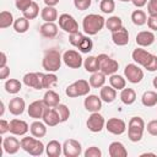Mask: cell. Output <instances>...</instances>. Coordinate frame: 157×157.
Wrapping results in <instances>:
<instances>
[{"mask_svg": "<svg viewBox=\"0 0 157 157\" xmlns=\"http://www.w3.org/2000/svg\"><path fill=\"white\" fill-rule=\"evenodd\" d=\"M104 26H105L104 17L101 15H97V13H90V15L85 16L83 21H82V28H83L85 33H87L88 36L97 34L101 29H103Z\"/></svg>", "mask_w": 157, "mask_h": 157, "instance_id": "6da1fadb", "label": "cell"}, {"mask_svg": "<svg viewBox=\"0 0 157 157\" xmlns=\"http://www.w3.org/2000/svg\"><path fill=\"white\" fill-rule=\"evenodd\" d=\"M61 60H63V56L59 50L49 49L44 53V56L42 60V66L48 72H55L61 67Z\"/></svg>", "mask_w": 157, "mask_h": 157, "instance_id": "7a4b0ae2", "label": "cell"}, {"mask_svg": "<svg viewBox=\"0 0 157 157\" xmlns=\"http://www.w3.org/2000/svg\"><path fill=\"white\" fill-rule=\"evenodd\" d=\"M145 121L140 117H132L128 124V137L132 142H139L144 136L145 130Z\"/></svg>", "mask_w": 157, "mask_h": 157, "instance_id": "3957f363", "label": "cell"}, {"mask_svg": "<svg viewBox=\"0 0 157 157\" xmlns=\"http://www.w3.org/2000/svg\"><path fill=\"white\" fill-rule=\"evenodd\" d=\"M21 148L32 156H40L45 147L39 139L34 136H25L21 139Z\"/></svg>", "mask_w": 157, "mask_h": 157, "instance_id": "277c9868", "label": "cell"}, {"mask_svg": "<svg viewBox=\"0 0 157 157\" xmlns=\"http://www.w3.org/2000/svg\"><path fill=\"white\" fill-rule=\"evenodd\" d=\"M98 59V64H99V71H102L104 75H113L118 71L119 69V63L114 59H112L108 54H99L97 55Z\"/></svg>", "mask_w": 157, "mask_h": 157, "instance_id": "5b68a950", "label": "cell"}, {"mask_svg": "<svg viewBox=\"0 0 157 157\" xmlns=\"http://www.w3.org/2000/svg\"><path fill=\"white\" fill-rule=\"evenodd\" d=\"M63 61L70 69H80L83 65L81 54L74 49H69L63 54Z\"/></svg>", "mask_w": 157, "mask_h": 157, "instance_id": "8992f818", "label": "cell"}, {"mask_svg": "<svg viewBox=\"0 0 157 157\" xmlns=\"http://www.w3.org/2000/svg\"><path fill=\"white\" fill-rule=\"evenodd\" d=\"M124 76L130 83H139L144 78V71L137 64H128L124 69Z\"/></svg>", "mask_w": 157, "mask_h": 157, "instance_id": "52a82bcc", "label": "cell"}, {"mask_svg": "<svg viewBox=\"0 0 157 157\" xmlns=\"http://www.w3.org/2000/svg\"><path fill=\"white\" fill-rule=\"evenodd\" d=\"M82 152L81 144L75 139H67L63 144V153L65 157H78Z\"/></svg>", "mask_w": 157, "mask_h": 157, "instance_id": "ba28073f", "label": "cell"}, {"mask_svg": "<svg viewBox=\"0 0 157 157\" xmlns=\"http://www.w3.org/2000/svg\"><path fill=\"white\" fill-rule=\"evenodd\" d=\"M86 125H87V128H88L90 131H92V132H99L105 126L104 117L102 114H99L98 112H94V113H92L88 117V119L86 121Z\"/></svg>", "mask_w": 157, "mask_h": 157, "instance_id": "9c48e42d", "label": "cell"}, {"mask_svg": "<svg viewBox=\"0 0 157 157\" xmlns=\"http://www.w3.org/2000/svg\"><path fill=\"white\" fill-rule=\"evenodd\" d=\"M59 27L64 29L65 32H67L69 34L78 31V23L69 13H61L59 16Z\"/></svg>", "mask_w": 157, "mask_h": 157, "instance_id": "30bf717a", "label": "cell"}, {"mask_svg": "<svg viewBox=\"0 0 157 157\" xmlns=\"http://www.w3.org/2000/svg\"><path fill=\"white\" fill-rule=\"evenodd\" d=\"M153 55H155V54H151L150 52L142 49V47H139V48L134 49V52H132V54H131L132 60H134L137 65L144 66V69L150 64V61L152 60Z\"/></svg>", "mask_w": 157, "mask_h": 157, "instance_id": "8fae6325", "label": "cell"}, {"mask_svg": "<svg viewBox=\"0 0 157 157\" xmlns=\"http://www.w3.org/2000/svg\"><path fill=\"white\" fill-rule=\"evenodd\" d=\"M23 83L34 90L43 88V74L42 72H27L23 76Z\"/></svg>", "mask_w": 157, "mask_h": 157, "instance_id": "7c38bea8", "label": "cell"}, {"mask_svg": "<svg viewBox=\"0 0 157 157\" xmlns=\"http://www.w3.org/2000/svg\"><path fill=\"white\" fill-rule=\"evenodd\" d=\"M105 129L113 135H121L126 130V124L120 118H110L105 123Z\"/></svg>", "mask_w": 157, "mask_h": 157, "instance_id": "4fadbf2b", "label": "cell"}, {"mask_svg": "<svg viewBox=\"0 0 157 157\" xmlns=\"http://www.w3.org/2000/svg\"><path fill=\"white\" fill-rule=\"evenodd\" d=\"M47 108H48V107L44 104L43 99H42V101H34V102H32V103L28 105L27 112H28V115H29L32 119L39 120L40 118H43V114H44V112H45Z\"/></svg>", "mask_w": 157, "mask_h": 157, "instance_id": "5bb4252c", "label": "cell"}, {"mask_svg": "<svg viewBox=\"0 0 157 157\" xmlns=\"http://www.w3.org/2000/svg\"><path fill=\"white\" fill-rule=\"evenodd\" d=\"M29 126L25 120L21 119H12L10 120V132L15 136H23L28 132Z\"/></svg>", "mask_w": 157, "mask_h": 157, "instance_id": "9a60e30c", "label": "cell"}, {"mask_svg": "<svg viewBox=\"0 0 157 157\" xmlns=\"http://www.w3.org/2000/svg\"><path fill=\"white\" fill-rule=\"evenodd\" d=\"M20 147H21V141L17 137H15V135L9 136V137H5L2 140V148L9 155L17 153L18 150H20Z\"/></svg>", "mask_w": 157, "mask_h": 157, "instance_id": "2e32d148", "label": "cell"}, {"mask_svg": "<svg viewBox=\"0 0 157 157\" xmlns=\"http://www.w3.org/2000/svg\"><path fill=\"white\" fill-rule=\"evenodd\" d=\"M102 99L101 97L96 96V94H87V97L83 101V105L86 108V110L94 113V112H99L102 108Z\"/></svg>", "mask_w": 157, "mask_h": 157, "instance_id": "e0dca14e", "label": "cell"}, {"mask_svg": "<svg viewBox=\"0 0 157 157\" xmlns=\"http://www.w3.org/2000/svg\"><path fill=\"white\" fill-rule=\"evenodd\" d=\"M112 40L118 47H124L129 43V32L125 27L119 28L115 32H112Z\"/></svg>", "mask_w": 157, "mask_h": 157, "instance_id": "ac0fdd59", "label": "cell"}, {"mask_svg": "<svg viewBox=\"0 0 157 157\" xmlns=\"http://www.w3.org/2000/svg\"><path fill=\"white\" fill-rule=\"evenodd\" d=\"M42 119L47 124V126H56L59 123H61L60 115H59L56 108H47Z\"/></svg>", "mask_w": 157, "mask_h": 157, "instance_id": "d6986e66", "label": "cell"}, {"mask_svg": "<svg viewBox=\"0 0 157 157\" xmlns=\"http://www.w3.org/2000/svg\"><path fill=\"white\" fill-rule=\"evenodd\" d=\"M155 34L151 31H141L136 34V44L139 47H150L155 42Z\"/></svg>", "mask_w": 157, "mask_h": 157, "instance_id": "ffe728a7", "label": "cell"}, {"mask_svg": "<svg viewBox=\"0 0 157 157\" xmlns=\"http://www.w3.org/2000/svg\"><path fill=\"white\" fill-rule=\"evenodd\" d=\"M26 103L21 97H13L9 102V110L12 115H21L25 112Z\"/></svg>", "mask_w": 157, "mask_h": 157, "instance_id": "44dd1931", "label": "cell"}, {"mask_svg": "<svg viewBox=\"0 0 157 157\" xmlns=\"http://www.w3.org/2000/svg\"><path fill=\"white\" fill-rule=\"evenodd\" d=\"M29 131H31V135L37 137V139H40V137H44L45 134H47V124L43 121H39V120H34L31 125H29Z\"/></svg>", "mask_w": 157, "mask_h": 157, "instance_id": "7402d4cb", "label": "cell"}, {"mask_svg": "<svg viewBox=\"0 0 157 157\" xmlns=\"http://www.w3.org/2000/svg\"><path fill=\"white\" fill-rule=\"evenodd\" d=\"M108 152H109L110 157H126L128 156V151H126L125 146L119 141H113L109 145Z\"/></svg>", "mask_w": 157, "mask_h": 157, "instance_id": "603a6c76", "label": "cell"}, {"mask_svg": "<svg viewBox=\"0 0 157 157\" xmlns=\"http://www.w3.org/2000/svg\"><path fill=\"white\" fill-rule=\"evenodd\" d=\"M45 153L49 157H59L63 153V145L58 140H50L45 146Z\"/></svg>", "mask_w": 157, "mask_h": 157, "instance_id": "cb8c5ba5", "label": "cell"}, {"mask_svg": "<svg viewBox=\"0 0 157 157\" xmlns=\"http://www.w3.org/2000/svg\"><path fill=\"white\" fill-rule=\"evenodd\" d=\"M39 32H40L42 37L50 39V38H54L58 34V26L54 22H45L40 26Z\"/></svg>", "mask_w": 157, "mask_h": 157, "instance_id": "d4e9b609", "label": "cell"}, {"mask_svg": "<svg viewBox=\"0 0 157 157\" xmlns=\"http://www.w3.org/2000/svg\"><path fill=\"white\" fill-rule=\"evenodd\" d=\"M43 102H44V104H45L48 108H55V107L60 103V97H59V94H58L55 91L48 90V91L44 93Z\"/></svg>", "mask_w": 157, "mask_h": 157, "instance_id": "484cf974", "label": "cell"}, {"mask_svg": "<svg viewBox=\"0 0 157 157\" xmlns=\"http://www.w3.org/2000/svg\"><path fill=\"white\" fill-rule=\"evenodd\" d=\"M99 97H101V99L103 102L112 103L117 98V90L113 88L112 86H103V87H101Z\"/></svg>", "mask_w": 157, "mask_h": 157, "instance_id": "4316f807", "label": "cell"}, {"mask_svg": "<svg viewBox=\"0 0 157 157\" xmlns=\"http://www.w3.org/2000/svg\"><path fill=\"white\" fill-rule=\"evenodd\" d=\"M40 17L44 22H55L58 20V11L54 6H45L40 11Z\"/></svg>", "mask_w": 157, "mask_h": 157, "instance_id": "83f0119b", "label": "cell"}, {"mask_svg": "<svg viewBox=\"0 0 157 157\" xmlns=\"http://www.w3.org/2000/svg\"><path fill=\"white\" fill-rule=\"evenodd\" d=\"M105 76L102 71H96V72H92V75L90 76L88 78V82L91 85V87L93 88H101L104 86L105 83Z\"/></svg>", "mask_w": 157, "mask_h": 157, "instance_id": "f1b7e54d", "label": "cell"}, {"mask_svg": "<svg viewBox=\"0 0 157 157\" xmlns=\"http://www.w3.org/2000/svg\"><path fill=\"white\" fill-rule=\"evenodd\" d=\"M120 101L126 105L132 104L136 101V92L132 88H129V87L123 88L121 92H120Z\"/></svg>", "mask_w": 157, "mask_h": 157, "instance_id": "f546056e", "label": "cell"}, {"mask_svg": "<svg viewBox=\"0 0 157 157\" xmlns=\"http://www.w3.org/2000/svg\"><path fill=\"white\" fill-rule=\"evenodd\" d=\"M141 103L147 108L157 105V92H155V91L144 92V94L141 97Z\"/></svg>", "mask_w": 157, "mask_h": 157, "instance_id": "4dcf8cb0", "label": "cell"}, {"mask_svg": "<svg viewBox=\"0 0 157 157\" xmlns=\"http://www.w3.org/2000/svg\"><path fill=\"white\" fill-rule=\"evenodd\" d=\"M4 87H5V91H6L7 93H10V94H16V93H18V92L21 91L22 83H21L20 80H17V78H9V80L5 82Z\"/></svg>", "mask_w": 157, "mask_h": 157, "instance_id": "1f68e13d", "label": "cell"}, {"mask_svg": "<svg viewBox=\"0 0 157 157\" xmlns=\"http://www.w3.org/2000/svg\"><path fill=\"white\" fill-rule=\"evenodd\" d=\"M12 26H13V29L17 33H26L28 31V28H29V20L26 18L25 16L18 17V18L15 20Z\"/></svg>", "mask_w": 157, "mask_h": 157, "instance_id": "d6a6232c", "label": "cell"}, {"mask_svg": "<svg viewBox=\"0 0 157 157\" xmlns=\"http://www.w3.org/2000/svg\"><path fill=\"white\" fill-rule=\"evenodd\" d=\"M83 66H85V70L87 72H96V71H99V64H98V59L97 56H93V55H90L88 58L85 59L83 61Z\"/></svg>", "mask_w": 157, "mask_h": 157, "instance_id": "836d02e7", "label": "cell"}, {"mask_svg": "<svg viewBox=\"0 0 157 157\" xmlns=\"http://www.w3.org/2000/svg\"><path fill=\"white\" fill-rule=\"evenodd\" d=\"M74 85H75V87H76V91H77V94H78V97H81V96H87L88 93H90V91H91V85H90V82L88 81H86V80H77V81H75L74 82Z\"/></svg>", "mask_w": 157, "mask_h": 157, "instance_id": "e575fe53", "label": "cell"}, {"mask_svg": "<svg viewBox=\"0 0 157 157\" xmlns=\"http://www.w3.org/2000/svg\"><path fill=\"white\" fill-rule=\"evenodd\" d=\"M109 83H110V86H112L113 88L121 91V90L125 88V86H126V80H125L121 75L113 74V75H110V77H109Z\"/></svg>", "mask_w": 157, "mask_h": 157, "instance_id": "d590c367", "label": "cell"}, {"mask_svg": "<svg viewBox=\"0 0 157 157\" xmlns=\"http://www.w3.org/2000/svg\"><path fill=\"white\" fill-rule=\"evenodd\" d=\"M131 21L135 26H144L147 22V16L146 12L142 10H135L131 13Z\"/></svg>", "mask_w": 157, "mask_h": 157, "instance_id": "8d00e7d4", "label": "cell"}, {"mask_svg": "<svg viewBox=\"0 0 157 157\" xmlns=\"http://www.w3.org/2000/svg\"><path fill=\"white\" fill-rule=\"evenodd\" d=\"M13 22H15V20H13V16L10 11L4 10L0 12V28H2V29L7 28L11 25H13Z\"/></svg>", "mask_w": 157, "mask_h": 157, "instance_id": "74e56055", "label": "cell"}, {"mask_svg": "<svg viewBox=\"0 0 157 157\" xmlns=\"http://www.w3.org/2000/svg\"><path fill=\"white\" fill-rule=\"evenodd\" d=\"M105 27L110 31V32H115L119 28L123 27V21L119 16H112L108 20H105Z\"/></svg>", "mask_w": 157, "mask_h": 157, "instance_id": "f35d334b", "label": "cell"}, {"mask_svg": "<svg viewBox=\"0 0 157 157\" xmlns=\"http://www.w3.org/2000/svg\"><path fill=\"white\" fill-rule=\"evenodd\" d=\"M22 13H23V16H25L26 18H28V20H34V18L39 15V6H38V4H37L36 1H32V4H31Z\"/></svg>", "mask_w": 157, "mask_h": 157, "instance_id": "ab89813d", "label": "cell"}, {"mask_svg": "<svg viewBox=\"0 0 157 157\" xmlns=\"http://www.w3.org/2000/svg\"><path fill=\"white\" fill-rule=\"evenodd\" d=\"M77 49L81 52V53H90L92 49H93V42L90 37L85 36L82 38V40L80 42V44L77 45Z\"/></svg>", "mask_w": 157, "mask_h": 157, "instance_id": "60d3db41", "label": "cell"}, {"mask_svg": "<svg viewBox=\"0 0 157 157\" xmlns=\"http://www.w3.org/2000/svg\"><path fill=\"white\" fill-rule=\"evenodd\" d=\"M58 82V76L54 72L43 74V88H50Z\"/></svg>", "mask_w": 157, "mask_h": 157, "instance_id": "b9f144b4", "label": "cell"}, {"mask_svg": "<svg viewBox=\"0 0 157 157\" xmlns=\"http://www.w3.org/2000/svg\"><path fill=\"white\" fill-rule=\"evenodd\" d=\"M99 9L103 13H112L115 10V2L114 0H102L99 4Z\"/></svg>", "mask_w": 157, "mask_h": 157, "instance_id": "7bdbcfd3", "label": "cell"}, {"mask_svg": "<svg viewBox=\"0 0 157 157\" xmlns=\"http://www.w3.org/2000/svg\"><path fill=\"white\" fill-rule=\"evenodd\" d=\"M55 108H56V110H58V113H59V115H60V121H61V123L66 121V120L70 118V109L67 108V105L59 103Z\"/></svg>", "mask_w": 157, "mask_h": 157, "instance_id": "ee69618b", "label": "cell"}, {"mask_svg": "<svg viewBox=\"0 0 157 157\" xmlns=\"http://www.w3.org/2000/svg\"><path fill=\"white\" fill-rule=\"evenodd\" d=\"M85 36L80 32V31H76V32H74V33H70L69 34V42H70V44L71 45H74V47H76L77 48V45L80 44V42L82 40V38H83Z\"/></svg>", "mask_w": 157, "mask_h": 157, "instance_id": "f6af8a7d", "label": "cell"}, {"mask_svg": "<svg viewBox=\"0 0 157 157\" xmlns=\"http://www.w3.org/2000/svg\"><path fill=\"white\" fill-rule=\"evenodd\" d=\"M85 157H101L102 156V151L97 147V146H91L85 151Z\"/></svg>", "mask_w": 157, "mask_h": 157, "instance_id": "bcb514c9", "label": "cell"}, {"mask_svg": "<svg viewBox=\"0 0 157 157\" xmlns=\"http://www.w3.org/2000/svg\"><path fill=\"white\" fill-rule=\"evenodd\" d=\"M92 4V0H74V5L77 10L80 11H83V10H87Z\"/></svg>", "mask_w": 157, "mask_h": 157, "instance_id": "7dc6e473", "label": "cell"}, {"mask_svg": "<svg viewBox=\"0 0 157 157\" xmlns=\"http://www.w3.org/2000/svg\"><path fill=\"white\" fill-rule=\"evenodd\" d=\"M146 129H147V132H148L150 135L157 136V119H153V120L148 121Z\"/></svg>", "mask_w": 157, "mask_h": 157, "instance_id": "c3c4849f", "label": "cell"}, {"mask_svg": "<svg viewBox=\"0 0 157 157\" xmlns=\"http://www.w3.org/2000/svg\"><path fill=\"white\" fill-rule=\"evenodd\" d=\"M147 12L150 16H157V0H148Z\"/></svg>", "mask_w": 157, "mask_h": 157, "instance_id": "681fc988", "label": "cell"}, {"mask_svg": "<svg viewBox=\"0 0 157 157\" xmlns=\"http://www.w3.org/2000/svg\"><path fill=\"white\" fill-rule=\"evenodd\" d=\"M31 4H32V0H16V1H15V6H16L18 10H21L22 12H23Z\"/></svg>", "mask_w": 157, "mask_h": 157, "instance_id": "f907efd6", "label": "cell"}, {"mask_svg": "<svg viewBox=\"0 0 157 157\" xmlns=\"http://www.w3.org/2000/svg\"><path fill=\"white\" fill-rule=\"evenodd\" d=\"M65 93H66V96L70 97V98H76V97H78L77 91H76V87H75L74 83H71V85H69V86L66 87Z\"/></svg>", "mask_w": 157, "mask_h": 157, "instance_id": "816d5d0a", "label": "cell"}, {"mask_svg": "<svg viewBox=\"0 0 157 157\" xmlns=\"http://www.w3.org/2000/svg\"><path fill=\"white\" fill-rule=\"evenodd\" d=\"M147 26L152 31H157V16H148L147 17Z\"/></svg>", "mask_w": 157, "mask_h": 157, "instance_id": "f5cc1de1", "label": "cell"}, {"mask_svg": "<svg viewBox=\"0 0 157 157\" xmlns=\"http://www.w3.org/2000/svg\"><path fill=\"white\" fill-rule=\"evenodd\" d=\"M7 131H10V123L7 120H5V119H1L0 120V134L4 135Z\"/></svg>", "mask_w": 157, "mask_h": 157, "instance_id": "db71d44e", "label": "cell"}, {"mask_svg": "<svg viewBox=\"0 0 157 157\" xmlns=\"http://www.w3.org/2000/svg\"><path fill=\"white\" fill-rule=\"evenodd\" d=\"M145 69H146L147 71H151V72H153V71L157 70V55H153L152 60L150 61V64H148Z\"/></svg>", "mask_w": 157, "mask_h": 157, "instance_id": "11a10c76", "label": "cell"}, {"mask_svg": "<svg viewBox=\"0 0 157 157\" xmlns=\"http://www.w3.org/2000/svg\"><path fill=\"white\" fill-rule=\"evenodd\" d=\"M10 75V67L6 65L4 67H0V80H5L7 78V76Z\"/></svg>", "mask_w": 157, "mask_h": 157, "instance_id": "9f6ffc18", "label": "cell"}, {"mask_svg": "<svg viewBox=\"0 0 157 157\" xmlns=\"http://www.w3.org/2000/svg\"><path fill=\"white\" fill-rule=\"evenodd\" d=\"M131 2L134 4V6H136L137 9H140V7H144L147 4V0H131Z\"/></svg>", "mask_w": 157, "mask_h": 157, "instance_id": "6f0895ef", "label": "cell"}, {"mask_svg": "<svg viewBox=\"0 0 157 157\" xmlns=\"http://www.w3.org/2000/svg\"><path fill=\"white\" fill-rule=\"evenodd\" d=\"M0 55H1V60H0V67H4V66H6L7 58H6V54H5L4 52H1V53H0Z\"/></svg>", "mask_w": 157, "mask_h": 157, "instance_id": "680465c9", "label": "cell"}, {"mask_svg": "<svg viewBox=\"0 0 157 157\" xmlns=\"http://www.w3.org/2000/svg\"><path fill=\"white\" fill-rule=\"evenodd\" d=\"M43 1H44L45 6H55L59 4L60 0H43Z\"/></svg>", "mask_w": 157, "mask_h": 157, "instance_id": "91938a15", "label": "cell"}, {"mask_svg": "<svg viewBox=\"0 0 157 157\" xmlns=\"http://www.w3.org/2000/svg\"><path fill=\"white\" fill-rule=\"evenodd\" d=\"M4 112H5V104H4V102H1V112H0V115L1 117L4 115Z\"/></svg>", "mask_w": 157, "mask_h": 157, "instance_id": "94428289", "label": "cell"}, {"mask_svg": "<svg viewBox=\"0 0 157 157\" xmlns=\"http://www.w3.org/2000/svg\"><path fill=\"white\" fill-rule=\"evenodd\" d=\"M152 85H153L155 88H157V76L153 77V80H152Z\"/></svg>", "mask_w": 157, "mask_h": 157, "instance_id": "6125c7cd", "label": "cell"}, {"mask_svg": "<svg viewBox=\"0 0 157 157\" xmlns=\"http://www.w3.org/2000/svg\"><path fill=\"white\" fill-rule=\"evenodd\" d=\"M144 156H153V157H155L156 155H155V153H151V152H146V153H142V155H141V157H144Z\"/></svg>", "mask_w": 157, "mask_h": 157, "instance_id": "be15d7a7", "label": "cell"}, {"mask_svg": "<svg viewBox=\"0 0 157 157\" xmlns=\"http://www.w3.org/2000/svg\"><path fill=\"white\" fill-rule=\"evenodd\" d=\"M119 1H123V2H125V1H131V0H119Z\"/></svg>", "mask_w": 157, "mask_h": 157, "instance_id": "e7e4bbea", "label": "cell"}]
</instances>
